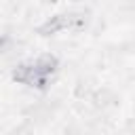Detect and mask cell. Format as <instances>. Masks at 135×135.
Returning <instances> with one entry per match:
<instances>
[{
    "mask_svg": "<svg viewBox=\"0 0 135 135\" xmlns=\"http://www.w3.org/2000/svg\"><path fill=\"white\" fill-rule=\"evenodd\" d=\"M32 65L36 68V72H38L46 82H51L53 76H55L57 70H59V59H57L53 53H40V55H36V57L32 59Z\"/></svg>",
    "mask_w": 135,
    "mask_h": 135,
    "instance_id": "6da1fadb",
    "label": "cell"
},
{
    "mask_svg": "<svg viewBox=\"0 0 135 135\" xmlns=\"http://www.w3.org/2000/svg\"><path fill=\"white\" fill-rule=\"evenodd\" d=\"M65 30H68V21H65L63 13L53 15V17L44 19V21L38 25V34H40V36H53V34H59V32H65Z\"/></svg>",
    "mask_w": 135,
    "mask_h": 135,
    "instance_id": "7a4b0ae2",
    "label": "cell"
}]
</instances>
